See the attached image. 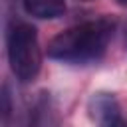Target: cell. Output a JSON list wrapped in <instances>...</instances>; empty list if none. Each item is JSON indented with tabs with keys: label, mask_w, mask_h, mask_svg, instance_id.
I'll return each mask as SVG.
<instances>
[{
	"label": "cell",
	"mask_w": 127,
	"mask_h": 127,
	"mask_svg": "<svg viewBox=\"0 0 127 127\" xmlns=\"http://www.w3.org/2000/svg\"><path fill=\"white\" fill-rule=\"evenodd\" d=\"M115 32V20L109 16H101L95 20H87L75 24L48 42L46 54L48 58L64 64H93L103 58L107 46Z\"/></svg>",
	"instance_id": "6da1fadb"
},
{
	"label": "cell",
	"mask_w": 127,
	"mask_h": 127,
	"mask_svg": "<svg viewBox=\"0 0 127 127\" xmlns=\"http://www.w3.org/2000/svg\"><path fill=\"white\" fill-rule=\"evenodd\" d=\"M6 54L14 77L20 83H30L42 69V48L38 32L24 20H12L6 30Z\"/></svg>",
	"instance_id": "7a4b0ae2"
},
{
	"label": "cell",
	"mask_w": 127,
	"mask_h": 127,
	"mask_svg": "<svg viewBox=\"0 0 127 127\" xmlns=\"http://www.w3.org/2000/svg\"><path fill=\"white\" fill-rule=\"evenodd\" d=\"M87 115L95 127H127L119 99L111 91H95L87 99Z\"/></svg>",
	"instance_id": "3957f363"
},
{
	"label": "cell",
	"mask_w": 127,
	"mask_h": 127,
	"mask_svg": "<svg viewBox=\"0 0 127 127\" xmlns=\"http://www.w3.org/2000/svg\"><path fill=\"white\" fill-rule=\"evenodd\" d=\"M24 127H58V111L50 93L44 91L34 99Z\"/></svg>",
	"instance_id": "277c9868"
},
{
	"label": "cell",
	"mask_w": 127,
	"mask_h": 127,
	"mask_svg": "<svg viewBox=\"0 0 127 127\" xmlns=\"http://www.w3.org/2000/svg\"><path fill=\"white\" fill-rule=\"evenodd\" d=\"M22 6L28 16L38 20H56L67 10L65 0H22Z\"/></svg>",
	"instance_id": "5b68a950"
},
{
	"label": "cell",
	"mask_w": 127,
	"mask_h": 127,
	"mask_svg": "<svg viewBox=\"0 0 127 127\" xmlns=\"http://www.w3.org/2000/svg\"><path fill=\"white\" fill-rule=\"evenodd\" d=\"M12 95H10V87L8 83L2 85V127H10V121H12Z\"/></svg>",
	"instance_id": "8992f818"
},
{
	"label": "cell",
	"mask_w": 127,
	"mask_h": 127,
	"mask_svg": "<svg viewBox=\"0 0 127 127\" xmlns=\"http://www.w3.org/2000/svg\"><path fill=\"white\" fill-rule=\"evenodd\" d=\"M115 2H117L119 6H125V8H127V0H115Z\"/></svg>",
	"instance_id": "52a82bcc"
},
{
	"label": "cell",
	"mask_w": 127,
	"mask_h": 127,
	"mask_svg": "<svg viewBox=\"0 0 127 127\" xmlns=\"http://www.w3.org/2000/svg\"><path fill=\"white\" fill-rule=\"evenodd\" d=\"M125 40H127V32H125Z\"/></svg>",
	"instance_id": "ba28073f"
},
{
	"label": "cell",
	"mask_w": 127,
	"mask_h": 127,
	"mask_svg": "<svg viewBox=\"0 0 127 127\" xmlns=\"http://www.w3.org/2000/svg\"><path fill=\"white\" fill-rule=\"evenodd\" d=\"M85 2H91V0H85Z\"/></svg>",
	"instance_id": "9c48e42d"
}]
</instances>
